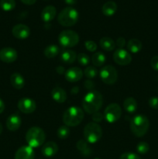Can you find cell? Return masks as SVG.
Returning a JSON list of instances; mask_svg holds the SVG:
<instances>
[{
  "instance_id": "277c9868",
  "label": "cell",
  "mask_w": 158,
  "mask_h": 159,
  "mask_svg": "<svg viewBox=\"0 0 158 159\" xmlns=\"http://www.w3.org/2000/svg\"><path fill=\"white\" fill-rule=\"evenodd\" d=\"M46 140V134L42 128L33 127L28 130L26 134V141L28 145L33 148L43 145Z\"/></svg>"
},
{
  "instance_id": "8fae6325",
  "label": "cell",
  "mask_w": 158,
  "mask_h": 159,
  "mask_svg": "<svg viewBox=\"0 0 158 159\" xmlns=\"http://www.w3.org/2000/svg\"><path fill=\"white\" fill-rule=\"evenodd\" d=\"M18 109L23 113L29 114L33 113L37 109V103L31 98H22L19 100L17 104Z\"/></svg>"
},
{
  "instance_id": "8992f818",
  "label": "cell",
  "mask_w": 158,
  "mask_h": 159,
  "mask_svg": "<svg viewBox=\"0 0 158 159\" xmlns=\"http://www.w3.org/2000/svg\"><path fill=\"white\" fill-rule=\"evenodd\" d=\"M102 136V129L99 124L94 122L88 123L84 129L85 140L90 144H95Z\"/></svg>"
},
{
  "instance_id": "60d3db41",
  "label": "cell",
  "mask_w": 158,
  "mask_h": 159,
  "mask_svg": "<svg viewBox=\"0 0 158 159\" xmlns=\"http://www.w3.org/2000/svg\"><path fill=\"white\" fill-rule=\"evenodd\" d=\"M56 71H57V72L58 73V74L60 75H62V74H64L65 73V69L64 68V67L62 66H58L57 68H56Z\"/></svg>"
},
{
  "instance_id": "44dd1931",
  "label": "cell",
  "mask_w": 158,
  "mask_h": 159,
  "mask_svg": "<svg viewBox=\"0 0 158 159\" xmlns=\"http://www.w3.org/2000/svg\"><path fill=\"white\" fill-rule=\"evenodd\" d=\"M10 83L15 89H21L24 87L25 80L24 78L18 72H15L10 76Z\"/></svg>"
},
{
  "instance_id": "9c48e42d",
  "label": "cell",
  "mask_w": 158,
  "mask_h": 159,
  "mask_svg": "<svg viewBox=\"0 0 158 159\" xmlns=\"http://www.w3.org/2000/svg\"><path fill=\"white\" fill-rule=\"evenodd\" d=\"M122 116V109L118 103L108 105L104 111V117L109 124H113L119 120Z\"/></svg>"
},
{
  "instance_id": "4316f807",
  "label": "cell",
  "mask_w": 158,
  "mask_h": 159,
  "mask_svg": "<svg viewBox=\"0 0 158 159\" xmlns=\"http://www.w3.org/2000/svg\"><path fill=\"white\" fill-rule=\"evenodd\" d=\"M44 55L47 58H54L60 53V48L55 44H51L44 49Z\"/></svg>"
},
{
  "instance_id": "30bf717a",
  "label": "cell",
  "mask_w": 158,
  "mask_h": 159,
  "mask_svg": "<svg viewBox=\"0 0 158 159\" xmlns=\"http://www.w3.org/2000/svg\"><path fill=\"white\" fill-rule=\"evenodd\" d=\"M113 60L119 65L125 66L131 63L132 56L126 50L123 48H118L114 51Z\"/></svg>"
},
{
  "instance_id": "83f0119b",
  "label": "cell",
  "mask_w": 158,
  "mask_h": 159,
  "mask_svg": "<svg viewBox=\"0 0 158 159\" xmlns=\"http://www.w3.org/2000/svg\"><path fill=\"white\" fill-rule=\"evenodd\" d=\"M106 61L105 55L102 52H96L91 56V62L94 67H102Z\"/></svg>"
},
{
  "instance_id": "9a60e30c",
  "label": "cell",
  "mask_w": 158,
  "mask_h": 159,
  "mask_svg": "<svg viewBox=\"0 0 158 159\" xmlns=\"http://www.w3.org/2000/svg\"><path fill=\"white\" fill-rule=\"evenodd\" d=\"M34 158L35 152L29 145L20 148L15 154V159H34Z\"/></svg>"
},
{
  "instance_id": "7a4b0ae2",
  "label": "cell",
  "mask_w": 158,
  "mask_h": 159,
  "mask_svg": "<svg viewBox=\"0 0 158 159\" xmlns=\"http://www.w3.org/2000/svg\"><path fill=\"white\" fill-rule=\"evenodd\" d=\"M149 127L150 121L144 115H136L130 121V129L132 133L137 138L143 137L148 131Z\"/></svg>"
},
{
  "instance_id": "52a82bcc",
  "label": "cell",
  "mask_w": 158,
  "mask_h": 159,
  "mask_svg": "<svg viewBox=\"0 0 158 159\" xmlns=\"http://www.w3.org/2000/svg\"><path fill=\"white\" fill-rule=\"evenodd\" d=\"M60 44L64 48H71L76 46L79 42V36L75 31L66 30L60 32L58 37Z\"/></svg>"
},
{
  "instance_id": "7dc6e473",
  "label": "cell",
  "mask_w": 158,
  "mask_h": 159,
  "mask_svg": "<svg viewBox=\"0 0 158 159\" xmlns=\"http://www.w3.org/2000/svg\"><path fill=\"white\" fill-rule=\"evenodd\" d=\"M94 159H100V158H94Z\"/></svg>"
},
{
  "instance_id": "5b68a950",
  "label": "cell",
  "mask_w": 158,
  "mask_h": 159,
  "mask_svg": "<svg viewBox=\"0 0 158 159\" xmlns=\"http://www.w3.org/2000/svg\"><path fill=\"white\" fill-rule=\"evenodd\" d=\"M79 13L77 9L68 6L64 8L57 16V21L63 26H72L78 21Z\"/></svg>"
},
{
  "instance_id": "cb8c5ba5",
  "label": "cell",
  "mask_w": 158,
  "mask_h": 159,
  "mask_svg": "<svg viewBox=\"0 0 158 159\" xmlns=\"http://www.w3.org/2000/svg\"><path fill=\"white\" fill-rule=\"evenodd\" d=\"M126 47L129 51H130L131 53H133V54H136V53L139 52L141 51L143 44L140 40H138V39L133 38L129 40Z\"/></svg>"
},
{
  "instance_id": "3957f363",
  "label": "cell",
  "mask_w": 158,
  "mask_h": 159,
  "mask_svg": "<svg viewBox=\"0 0 158 159\" xmlns=\"http://www.w3.org/2000/svg\"><path fill=\"white\" fill-rule=\"evenodd\" d=\"M85 113L82 109L77 107H69L63 115V122L68 127H76L82 122Z\"/></svg>"
},
{
  "instance_id": "74e56055",
  "label": "cell",
  "mask_w": 158,
  "mask_h": 159,
  "mask_svg": "<svg viewBox=\"0 0 158 159\" xmlns=\"http://www.w3.org/2000/svg\"><path fill=\"white\" fill-rule=\"evenodd\" d=\"M150 65L155 71H158V55L153 56L150 60Z\"/></svg>"
},
{
  "instance_id": "8d00e7d4",
  "label": "cell",
  "mask_w": 158,
  "mask_h": 159,
  "mask_svg": "<svg viewBox=\"0 0 158 159\" xmlns=\"http://www.w3.org/2000/svg\"><path fill=\"white\" fill-rule=\"evenodd\" d=\"M92 115H93V116H92L93 120H94V123H97V124H98V123H100L104 118V115L102 114V113H101L99 111H98V112H96V113H93Z\"/></svg>"
},
{
  "instance_id": "484cf974",
  "label": "cell",
  "mask_w": 158,
  "mask_h": 159,
  "mask_svg": "<svg viewBox=\"0 0 158 159\" xmlns=\"http://www.w3.org/2000/svg\"><path fill=\"white\" fill-rule=\"evenodd\" d=\"M76 147H77V150L84 156H89L91 154V152H92L91 148L89 147L88 142L85 140H80V141H77V144H76Z\"/></svg>"
},
{
  "instance_id": "7402d4cb",
  "label": "cell",
  "mask_w": 158,
  "mask_h": 159,
  "mask_svg": "<svg viewBox=\"0 0 158 159\" xmlns=\"http://www.w3.org/2000/svg\"><path fill=\"white\" fill-rule=\"evenodd\" d=\"M102 13L106 16H113L117 11V4L113 1L106 2L102 6Z\"/></svg>"
},
{
  "instance_id": "d4e9b609",
  "label": "cell",
  "mask_w": 158,
  "mask_h": 159,
  "mask_svg": "<svg viewBox=\"0 0 158 159\" xmlns=\"http://www.w3.org/2000/svg\"><path fill=\"white\" fill-rule=\"evenodd\" d=\"M123 108L128 113H134L137 109V102L133 97H127L123 102Z\"/></svg>"
},
{
  "instance_id": "ac0fdd59",
  "label": "cell",
  "mask_w": 158,
  "mask_h": 159,
  "mask_svg": "<svg viewBox=\"0 0 158 159\" xmlns=\"http://www.w3.org/2000/svg\"><path fill=\"white\" fill-rule=\"evenodd\" d=\"M51 96L53 99L58 103H64L67 100L68 95L64 89L59 86H56L51 91Z\"/></svg>"
},
{
  "instance_id": "f35d334b",
  "label": "cell",
  "mask_w": 158,
  "mask_h": 159,
  "mask_svg": "<svg viewBox=\"0 0 158 159\" xmlns=\"http://www.w3.org/2000/svg\"><path fill=\"white\" fill-rule=\"evenodd\" d=\"M116 44L119 47V48H123L125 45V40L123 37H119L116 40Z\"/></svg>"
},
{
  "instance_id": "ffe728a7",
  "label": "cell",
  "mask_w": 158,
  "mask_h": 159,
  "mask_svg": "<svg viewBox=\"0 0 158 159\" xmlns=\"http://www.w3.org/2000/svg\"><path fill=\"white\" fill-rule=\"evenodd\" d=\"M77 54H76L75 51H72V50L66 49L63 50L60 53V58L62 61V62L65 64H72L77 59Z\"/></svg>"
},
{
  "instance_id": "7c38bea8",
  "label": "cell",
  "mask_w": 158,
  "mask_h": 159,
  "mask_svg": "<svg viewBox=\"0 0 158 159\" xmlns=\"http://www.w3.org/2000/svg\"><path fill=\"white\" fill-rule=\"evenodd\" d=\"M18 57V53L14 48H4L0 50V60L5 63H12Z\"/></svg>"
},
{
  "instance_id": "d590c367",
  "label": "cell",
  "mask_w": 158,
  "mask_h": 159,
  "mask_svg": "<svg viewBox=\"0 0 158 159\" xmlns=\"http://www.w3.org/2000/svg\"><path fill=\"white\" fill-rule=\"evenodd\" d=\"M148 104L153 110H158V96H152L149 99Z\"/></svg>"
},
{
  "instance_id": "b9f144b4",
  "label": "cell",
  "mask_w": 158,
  "mask_h": 159,
  "mask_svg": "<svg viewBox=\"0 0 158 159\" xmlns=\"http://www.w3.org/2000/svg\"><path fill=\"white\" fill-rule=\"evenodd\" d=\"M37 0H21L22 2H23L26 5H33L36 2Z\"/></svg>"
},
{
  "instance_id": "d6986e66",
  "label": "cell",
  "mask_w": 158,
  "mask_h": 159,
  "mask_svg": "<svg viewBox=\"0 0 158 159\" xmlns=\"http://www.w3.org/2000/svg\"><path fill=\"white\" fill-rule=\"evenodd\" d=\"M57 14V9L53 6H46L41 12V19L45 23L52 21Z\"/></svg>"
},
{
  "instance_id": "ab89813d",
  "label": "cell",
  "mask_w": 158,
  "mask_h": 159,
  "mask_svg": "<svg viewBox=\"0 0 158 159\" xmlns=\"http://www.w3.org/2000/svg\"><path fill=\"white\" fill-rule=\"evenodd\" d=\"M94 83H93V82H91L90 79L85 81V87L87 89H92L94 88Z\"/></svg>"
},
{
  "instance_id": "836d02e7",
  "label": "cell",
  "mask_w": 158,
  "mask_h": 159,
  "mask_svg": "<svg viewBox=\"0 0 158 159\" xmlns=\"http://www.w3.org/2000/svg\"><path fill=\"white\" fill-rule=\"evenodd\" d=\"M85 47L90 52H94L97 50V44L93 40H87V41H85Z\"/></svg>"
},
{
  "instance_id": "603a6c76",
  "label": "cell",
  "mask_w": 158,
  "mask_h": 159,
  "mask_svg": "<svg viewBox=\"0 0 158 159\" xmlns=\"http://www.w3.org/2000/svg\"><path fill=\"white\" fill-rule=\"evenodd\" d=\"M99 45L104 51H112L116 48V42L108 37H103L99 40Z\"/></svg>"
},
{
  "instance_id": "4dcf8cb0",
  "label": "cell",
  "mask_w": 158,
  "mask_h": 159,
  "mask_svg": "<svg viewBox=\"0 0 158 159\" xmlns=\"http://www.w3.org/2000/svg\"><path fill=\"white\" fill-rule=\"evenodd\" d=\"M57 134L60 139H66V138H68L70 134L69 127L66 125L60 126L58 130H57Z\"/></svg>"
},
{
  "instance_id": "e0dca14e",
  "label": "cell",
  "mask_w": 158,
  "mask_h": 159,
  "mask_svg": "<svg viewBox=\"0 0 158 159\" xmlns=\"http://www.w3.org/2000/svg\"><path fill=\"white\" fill-rule=\"evenodd\" d=\"M22 124V120L18 114H12L6 120V127L10 131L19 130Z\"/></svg>"
},
{
  "instance_id": "1f68e13d",
  "label": "cell",
  "mask_w": 158,
  "mask_h": 159,
  "mask_svg": "<svg viewBox=\"0 0 158 159\" xmlns=\"http://www.w3.org/2000/svg\"><path fill=\"white\" fill-rule=\"evenodd\" d=\"M150 150V145L146 141H141L136 145V151L140 155H145Z\"/></svg>"
},
{
  "instance_id": "e575fe53",
  "label": "cell",
  "mask_w": 158,
  "mask_h": 159,
  "mask_svg": "<svg viewBox=\"0 0 158 159\" xmlns=\"http://www.w3.org/2000/svg\"><path fill=\"white\" fill-rule=\"evenodd\" d=\"M119 159H141L139 155L133 152H125L121 155Z\"/></svg>"
},
{
  "instance_id": "6da1fadb",
  "label": "cell",
  "mask_w": 158,
  "mask_h": 159,
  "mask_svg": "<svg viewBox=\"0 0 158 159\" xmlns=\"http://www.w3.org/2000/svg\"><path fill=\"white\" fill-rule=\"evenodd\" d=\"M103 104V97L99 92L91 90L84 96L82 107L88 114H93L99 111Z\"/></svg>"
},
{
  "instance_id": "7bdbcfd3",
  "label": "cell",
  "mask_w": 158,
  "mask_h": 159,
  "mask_svg": "<svg viewBox=\"0 0 158 159\" xmlns=\"http://www.w3.org/2000/svg\"><path fill=\"white\" fill-rule=\"evenodd\" d=\"M4 110H5V103L4 102H3L2 99L0 98V113H3Z\"/></svg>"
},
{
  "instance_id": "f6af8a7d",
  "label": "cell",
  "mask_w": 158,
  "mask_h": 159,
  "mask_svg": "<svg viewBox=\"0 0 158 159\" xmlns=\"http://www.w3.org/2000/svg\"><path fill=\"white\" fill-rule=\"evenodd\" d=\"M71 92H72V93H77L78 92V88L77 87H74V88L72 89Z\"/></svg>"
},
{
  "instance_id": "ba28073f",
  "label": "cell",
  "mask_w": 158,
  "mask_h": 159,
  "mask_svg": "<svg viewBox=\"0 0 158 159\" xmlns=\"http://www.w3.org/2000/svg\"><path fill=\"white\" fill-rule=\"evenodd\" d=\"M99 76L102 82L107 85H113L118 79L117 70L112 65H106L102 68Z\"/></svg>"
},
{
  "instance_id": "d6a6232c",
  "label": "cell",
  "mask_w": 158,
  "mask_h": 159,
  "mask_svg": "<svg viewBox=\"0 0 158 159\" xmlns=\"http://www.w3.org/2000/svg\"><path fill=\"white\" fill-rule=\"evenodd\" d=\"M77 59L78 63L81 66H87L90 63V57L85 53H80L77 54Z\"/></svg>"
},
{
  "instance_id": "ee69618b",
  "label": "cell",
  "mask_w": 158,
  "mask_h": 159,
  "mask_svg": "<svg viewBox=\"0 0 158 159\" xmlns=\"http://www.w3.org/2000/svg\"><path fill=\"white\" fill-rule=\"evenodd\" d=\"M64 1L68 5H74L76 3V0H64Z\"/></svg>"
},
{
  "instance_id": "4fadbf2b",
  "label": "cell",
  "mask_w": 158,
  "mask_h": 159,
  "mask_svg": "<svg viewBox=\"0 0 158 159\" xmlns=\"http://www.w3.org/2000/svg\"><path fill=\"white\" fill-rule=\"evenodd\" d=\"M12 35L17 39L20 40H24L28 38L30 35V29L29 26L25 24H17L13 26L12 30Z\"/></svg>"
},
{
  "instance_id": "bcb514c9",
  "label": "cell",
  "mask_w": 158,
  "mask_h": 159,
  "mask_svg": "<svg viewBox=\"0 0 158 159\" xmlns=\"http://www.w3.org/2000/svg\"><path fill=\"white\" fill-rule=\"evenodd\" d=\"M2 124L0 123V134H2Z\"/></svg>"
},
{
  "instance_id": "f546056e",
  "label": "cell",
  "mask_w": 158,
  "mask_h": 159,
  "mask_svg": "<svg viewBox=\"0 0 158 159\" xmlns=\"http://www.w3.org/2000/svg\"><path fill=\"white\" fill-rule=\"evenodd\" d=\"M84 75L88 79H92L98 75V70L94 66H88L84 71Z\"/></svg>"
},
{
  "instance_id": "f1b7e54d",
  "label": "cell",
  "mask_w": 158,
  "mask_h": 159,
  "mask_svg": "<svg viewBox=\"0 0 158 159\" xmlns=\"http://www.w3.org/2000/svg\"><path fill=\"white\" fill-rule=\"evenodd\" d=\"M0 7L4 11L9 12L12 10L15 7V0H1L0 1Z\"/></svg>"
},
{
  "instance_id": "5bb4252c",
  "label": "cell",
  "mask_w": 158,
  "mask_h": 159,
  "mask_svg": "<svg viewBox=\"0 0 158 159\" xmlns=\"http://www.w3.org/2000/svg\"><path fill=\"white\" fill-rule=\"evenodd\" d=\"M83 71L77 67H73L67 70L64 73L66 80L69 82H77L80 81L83 77Z\"/></svg>"
},
{
  "instance_id": "2e32d148",
  "label": "cell",
  "mask_w": 158,
  "mask_h": 159,
  "mask_svg": "<svg viewBox=\"0 0 158 159\" xmlns=\"http://www.w3.org/2000/svg\"><path fill=\"white\" fill-rule=\"evenodd\" d=\"M58 152V145L54 141H48L43 144L41 152L43 155L46 158H51L54 156Z\"/></svg>"
}]
</instances>
